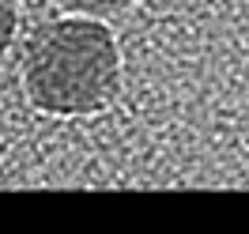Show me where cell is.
I'll list each match as a JSON object with an SVG mask.
<instances>
[{
    "label": "cell",
    "instance_id": "6da1fadb",
    "mask_svg": "<svg viewBox=\"0 0 249 234\" xmlns=\"http://www.w3.org/2000/svg\"><path fill=\"white\" fill-rule=\"evenodd\" d=\"M121 83V49L98 19H53L23 57V87L42 113L79 117L102 109Z\"/></svg>",
    "mask_w": 249,
    "mask_h": 234
},
{
    "label": "cell",
    "instance_id": "7a4b0ae2",
    "mask_svg": "<svg viewBox=\"0 0 249 234\" xmlns=\"http://www.w3.org/2000/svg\"><path fill=\"white\" fill-rule=\"evenodd\" d=\"M61 8H72L79 16H109V12H124L132 0H57Z\"/></svg>",
    "mask_w": 249,
    "mask_h": 234
},
{
    "label": "cell",
    "instance_id": "3957f363",
    "mask_svg": "<svg viewBox=\"0 0 249 234\" xmlns=\"http://www.w3.org/2000/svg\"><path fill=\"white\" fill-rule=\"evenodd\" d=\"M16 27H19V16H16V0H0V64H4L8 49H12Z\"/></svg>",
    "mask_w": 249,
    "mask_h": 234
}]
</instances>
